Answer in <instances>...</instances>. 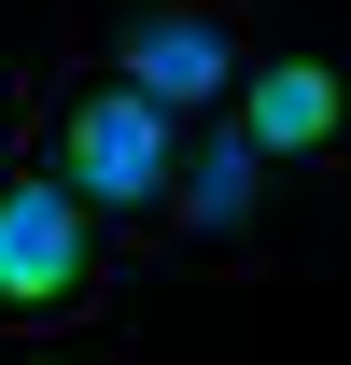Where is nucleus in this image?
I'll return each mask as SVG.
<instances>
[{
  "mask_svg": "<svg viewBox=\"0 0 351 365\" xmlns=\"http://www.w3.org/2000/svg\"><path fill=\"white\" fill-rule=\"evenodd\" d=\"M113 295H127L113 225L56 197L43 169H0V351H71L113 323Z\"/></svg>",
  "mask_w": 351,
  "mask_h": 365,
  "instance_id": "1",
  "label": "nucleus"
},
{
  "mask_svg": "<svg viewBox=\"0 0 351 365\" xmlns=\"http://www.w3.org/2000/svg\"><path fill=\"white\" fill-rule=\"evenodd\" d=\"M29 169H43L56 197H85L98 225H155V211H169V169H183V127L98 71V85L43 98V155H29Z\"/></svg>",
  "mask_w": 351,
  "mask_h": 365,
  "instance_id": "2",
  "label": "nucleus"
},
{
  "mask_svg": "<svg viewBox=\"0 0 351 365\" xmlns=\"http://www.w3.org/2000/svg\"><path fill=\"white\" fill-rule=\"evenodd\" d=\"M239 29H225L211 0H141V14H113V43H98V71L127 98H155L169 127H211L225 98H239Z\"/></svg>",
  "mask_w": 351,
  "mask_h": 365,
  "instance_id": "3",
  "label": "nucleus"
},
{
  "mask_svg": "<svg viewBox=\"0 0 351 365\" xmlns=\"http://www.w3.org/2000/svg\"><path fill=\"white\" fill-rule=\"evenodd\" d=\"M225 127L253 140L267 169H323V155H337L351 140V71L337 56H239V98H225Z\"/></svg>",
  "mask_w": 351,
  "mask_h": 365,
  "instance_id": "4",
  "label": "nucleus"
},
{
  "mask_svg": "<svg viewBox=\"0 0 351 365\" xmlns=\"http://www.w3.org/2000/svg\"><path fill=\"white\" fill-rule=\"evenodd\" d=\"M253 211H267V155H253L239 127H225V113H211V127H183V169H169V225H183V239H239Z\"/></svg>",
  "mask_w": 351,
  "mask_h": 365,
  "instance_id": "5",
  "label": "nucleus"
}]
</instances>
